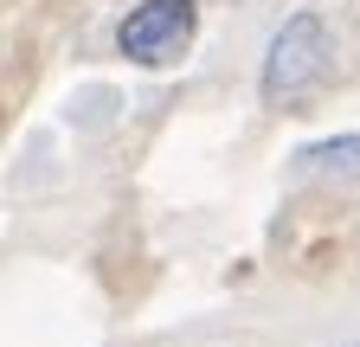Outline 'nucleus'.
<instances>
[{
    "mask_svg": "<svg viewBox=\"0 0 360 347\" xmlns=\"http://www.w3.org/2000/svg\"><path fill=\"white\" fill-rule=\"evenodd\" d=\"M193 32H200V7L193 0H142L129 7L116 26V52L142 71H167L193 52Z\"/></svg>",
    "mask_w": 360,
    "mask_h": 347,
    "instance_id": "obj_2",
    "label": "nucleus"
},
{
    "mask_svg": "<svg viewBox=\"0 0 360 347\" xmlns=\"http://www.w3.org/2000/svg\"><path fill=\"white\" fill-rule=\"evenodd\" d=\"M335 71V32L322 13H290L264 46V65H257V97L270 110H290L302 97H315Z\"/></svg>",
    "mask_w": 360,
    "mask_h": 347,
    "instance_id": "obj_1",
    "label": "nucleus"
},
{
    "mask_svg": "<svg viewBox=\"0 0 360 347\" xmlns=\"http://www.w3.org/2000/svg\"><path fill=\"white\" fill-rule=\"evenodd\" d=\"M302 174H360V136H335V142H315L296 155Z\"/></svg>",
    "mask_w": 360,
    "mask_h": 347,
    "instance_id": "obj_3",
    "label": "nucleus"
}]
</instances>
